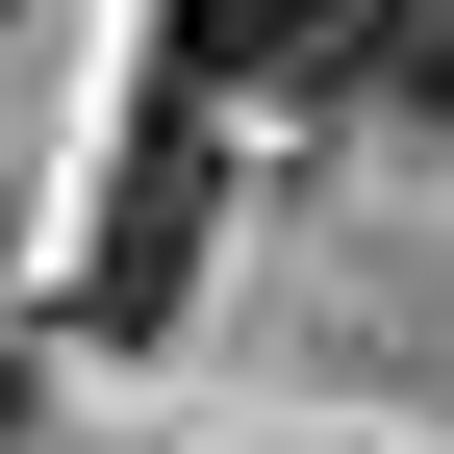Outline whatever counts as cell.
<instances>
[{"mask_svg":"<svg viewBox=\"0 0 454 454\" xmlns=\"http://www.w3.org/2000/svg\"><path fill=\"white\" fill-rule=\"evenodd\" d=\"M177 278H202V127H127V177L76 227V303L101 328H177Z\"/></svg>","mask_w":454,"mask_h":454,"instance_id":"1","label":"cell"},{"mask_svg":"<svg viewBox=\"0 0 454 454\" xmlns=\"http://www.w3.org/2000/svg\"><path fill=\"white\" fill-rule=\"evenodd\" d=\"M379 26L404 0H177V76L202 101H328V76H379Z\"/></svg>","mask_w":454,"mask_h":454,"instance_id":"2","label":"cell"},{"mask_svg":"<svg viewBox=\"0 0 454 454\" xmlns=\"http://www.w3.org/2000/svg\"><path fill=\"white\" fill-rule=\"evenodd\" d=\"M379 76H404L429 127H454V0H404V26H379Z\"/></svg>","mask_w":454,"mask_h":454,"instance_id":"3","label":"cell"},{"mask_svg":"<svg viewBox=\"0 0 454 454\" xmlns=\"http://www.w3.org/2000/svg\"><path fill=\"white\" fill-rule=\"evenodd\" d=\"M0 429H26V379H0Z\"/></svg>","mask_w":454,"mask_h":454,"instance_id":"4","label":"cell"}]
</instances>
